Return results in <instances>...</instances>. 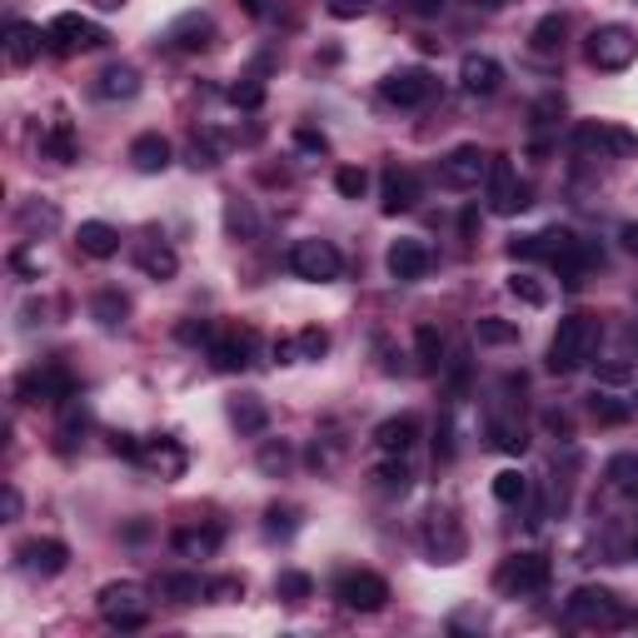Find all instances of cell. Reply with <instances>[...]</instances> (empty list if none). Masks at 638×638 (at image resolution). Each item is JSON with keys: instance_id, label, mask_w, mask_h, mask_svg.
<instances>
[{"instance_id": "obj_25", "label": "cell", "mask_w": 638, "mask_h": 638, "mask_svg": "<svg viewBox=\"0 0 638 638\" xmlns=\"http://www.w3.org/2000/svg\"><path fill=\"white\" fill-rule=\"evenodd\" d=\"M414 439H419V424H414L410 414H400V419H384L374 429V449H379V455H410Z\"/></svg>"}, {"instance_id": "obj_48", "label": "cell", "mask_w": 638, "mask_h": 638, "mask_svg": "<svg viewBox=\"0 0 638 638\" xmlns=\"http://www.w3.org/2000/svg\"><path fill=\"white\" fill-rule=\"evenodd\" d=\"M180 339H184V345H210V339H215V329H210L205 320H200V325H180Z\"/></svg>"}, {"instance_id": "obj_33", "label": "cell", "mask_w": 638, "mask_h": 638, "mask_svg": "<svg viewBox=\"0 0 638 638\" xmlns=\"http://www.w3.org/2000/svg\"><path fill=\"white\" fill-rule=\"evenodd\" d=\"M230 419L239 424V434H265L270 414H265V404L255 400V394H245V400H235V404H230Z\"/></svg>"}, {"instance_id": "obj_6", "label": "cell", "mask_w": 638, "mask_h": 638, "mask_svg": "<svg viewBox=\"0 0 638 638\" xmlns=\"http://www.w3.org/2000/svg\"><path fill=\"white\" fill-rule=\"evenodd\" d=\"M634 60H638V35L628 25H598V31H589V66L628 70Z\"/></svg>"}, {"instance_id": "obj_35", "label": "cell", "mask_w": 638, "mask_h": 638, "mask_svg": "<svg viewBox=\"0 0 638 638\" xmlns=\"http://www.w3.org/2000/svg\"><path fill=\"white\" fill-rule=\"evenodd\" d=\"M608 484H614L624 499H638V455L608 459Z\"/></svg>"}, {"instance_id": "obj_40", "label": "cell", "mask_w": 638, "mask_h": 638, "mask_svg": "<svg viewBox=\"0 0 638 638\" xmlns=\"http://www.w3.org/2000/svg\"><path fill=\"white\" fill-rule=\"evenodd\" d=\"M474 339H479V345H514V339H519V329L508 325V320H494V314H484V320L474 325Z\"/></svg>"}, {"instance_id": "obj_54", "label": "cell", "mask_w": 638, "mask_h": 638, "mask_svg": "<svg viewBox=\"0 0 638 638\" xmlns=\"http://www.w3.org/2000/svg\"><path fill=\"white\" fill-rule=\"evenodd\" d=\"M624 245H628V249H634V255H638V225H624Z\"/></svg>"}, {"instance_id": "obj_28", "label": "cell", "mask_w": 638, "mask_h": 638, "mask_svg": "<svg viewBox=\"0 0 638 638\" xmlns=\"http://www.w3.org/2000/svg\"><path fill=\"white\" fill-rule=\"evenodd\" d=\"M131 165L141 175H160L165 165H170V141H165V135H141V141L131 145Z\"/></svg>"}, {"instance_id": "obj_11", "label": "cell", "mask_w": 638, "mask_h": 638, "mask_svg": "<svg viewBox=\"0 0 638 638\" xmlns=\"http://www.w3.org/2000/svg\"><path fill=\"white\" fill-rule=\"evenodd\" d=\"M335 598L349 608V614H379V608L390 604V584L379 579V573H369V569H355V573H345L335 584Z\"/></svg>"}, {"instance_id": "obj_29", "label": "cell", "mask_w": 638, "mask_h": 638, "mask_svg": "<svg viewBox=\"0 0 638 638\" xmlns=\"http://www.w3.org/2000/svg\"><path fill=\"white\" fill-rule=\"evenodd\" d=\"M220 539H225V534H220L215 524H205V529H175V549H180L184 559H210V553L220 549Z\"/></svg>"}, {"instance_id": "obj_4", "label": "cell", "mask_w": 638, "mask_h": 638, "mask_svg": "<svg viewBox=\"0 0 638 638\" xmlns=\"http://www.w3.org/2000/svg\"><path fill=\"white\" fill-rule=\"evenodd\" d=\"M284 265L310 284H329V280L345 275V260H339V249L329 245V239H294L290 255H284Z\"/></svg>"}, {"instance_id": "obj_5", "label": "cell", "mask_w": 638, "mask_h": 638, "mask_svg": "<svg viewBox=\"0 0 638 638\" xmlns=\"http://www.w3.org/2000/svg\"><path fill=\"white\" fill-rule=\"evenodd\" d=\"M549 559L544 553H514V559L499 563L494 573V584L499 594H514V598H529V594H544L549 589Z\"/></svg>"}, {"instance_id": "obj_41", "label": "cell", "mask_w": 638, "mask_h": 638, "mask_svg": "<svg viewBox=\"0 0 638 638\" xmlns=\"http://www.w3.org/2000/svg\"><path fill=\"white\" fill-rule=\"evenodd\" d=\"M563 45V15H544L539 25H534V51L539 55H553Z\"/></svg>"}, {"instance_id": "obj_51", "label": "cell", "mask_w": 638, "mask_h": 638, "mask_svg": "<svg viewBox=\"0 0 638 638\" xmlns=\"http://www.w3.org/2000/svg\"><path fill=\"white\" fill-rule=\"evenodd\" d=\"M0 504H5V519H21V494H15L11 484H5V494H0Z\"/></svg>"}, {"instance_id": "obj_45", "label": "cell", "mask_w": 638, "mask_h": 638, "mask_svg": "<svg viewBox=\"0 0 638 638\" xmlns=\"http://www.w3.org/2000/svg\"><path fill=\"white\" fill-rule=\"evenodd\" d=\"M325 11L335 15V21H359V15L369 11V0H325Z\"/></svg>"}, {"instance_id": "obj_8", "label": "cell", "mask_w": 638, "mask_h": 638, "mask_svg": "<svg viewBox=\"0 0 638 638\" xmlns=\"http://www.w3.org/2000/svg\"><path fill=\"white\" fill-rule=\"evenodd\" d=\"M569 618L579 628H618L624 624V604H618L608 589L584 584V589H573L569 594Z\"/></svg>"}, {"instance_id": "obj_39", "label": "cell", "mask_w": 638, "mask_h": 638, "mask_svg": "<svg viewBox=\"0 0 638 638\" xmlns=\"http://www.w3.org/2000/svg\"><path fill=\"white\" fill-rule=\"evenodd\" d=\"M508 294H514V300H524L529 304V310H544V304H549V290H544L539 280H534V275H508Z\"/></svg>"}, {"instance_id": "obj_31", "label": "cell", "mask_w": 638, "mask_h": 638, "mask_svg": "<svg viewBox=\"0 0 638 638\" xmlns=\"http://www.w3.org/2000/svg\"><path fill=\"white\" fill-rule=\"evenodd\" d=\"M374 479H379V489H384V494H404L414 474H410V464H404V455H379Z\"/></svg>"}, {"instance_id": "obj_13", "label": "cell", "mask_w": 638, "mask_h": 638, "mask_svg": "<svg viewBox=\"0 0 638 638\" xmlns=\"http://www.w3.org/2000/svg\"><path fill=\"white\" fill-rule=\"evenodd\" d=\"M379 96L390 100V105H400V110H414V105H424V100L434 96V76H429V70H419V66H404V70H394V76H384Z\"/></svg>"}, {"instance_id": "obj_19", "label": "cell", "mask_w": 638, "mask_h": 638, "mask_svg": "<svg viewBox=\"0 0 638 638\" xmlns=\"http://www.w3.org/2000/svg\"><path fill=\"white\" fill-rule=\"evenodd\" d=\"M459 80H464V90L469 96H494L499 90V80H504V66H499L494 55H464L459 60Z\"/></svg>"}, {"instance_id": "obj_49", "label": "cell", "mask_w": 638, "mask_h": 638, "mask_svg": "<svg viewBox=\"0 0 638 638\" xmlns=\"http://www.w3.org/2000/svg\"><path fill=\"white\" fill-rule=\"evenodd\" d=\"M21 220H25V225H45V230H51V225H55V220H60V215H55L51 205H31V210H25Z\"/></svg>"}, {"instance_id": "obj_32", "label": "cell", "mask_w": 638, "mask_h": 638, "mask_svg": "<svg viewBox=\"0 0 638 638\" xmlns=\"http://www.w3.org/2000/svg\"><path fill=\"white\" fill-rule=\"evenodd\" d=\"M90 314H96L100 325L115 329V325H125V314H131V300H125L120 290H100L96 300H90Z\"/></svg>"}, {"instance_id": "obj_30", "label": "cell", "mask_w": 638, "mask_h": 638, "mask_svg": "<svg viewBox=\"0 0 638 638\" xmlns=\"http://www.w3.org/2000/svg\"><path fill=\"white\" fill-rule=\"evenodd\" d=\"M160 589L175 598V604H200V598L210 594V584L200 579V573H165Z\"/></svg>"}, {"instance_id": "obj_15", "label": "cell", "mask_w": 638, "mask_h": 638, "mask_svg": "<svg viewBox=\"0 0 638 638\" xmlns=\"http://www.w3.org/2000/svg\"><path fill=\"white\" fill-rule=\"evenodd\" d=\"M210 359H215V369H225V374L245 369L249 359H255V329H215Z\"/></svg>"}, {"instance_id": "obj_9", "label": "cell", "mask_w": 638, "mask_h": 638, "mask_svg": "<svg viewBox=\"0 0 638 638\" xmlns=\"http://www.w3.org/2000/svg\"><path fill=\"white\" fill-rule=\"evenodd\" d=\"M45 45H51L55 55H80V51H100L105 45V31H100L96 21H86V15H55L51 25H45Z\"/></svg>"}, {"instance_id": "obj_14", "label": "cell", "mask_w": 638, "mask_h": 638, "mask_svg": "<svg viewBox=\"0 0 638 638\" xmlns=\"http://www.w3.org/2000/svg\"><path fill=\"white\" fill-rule=\"evenodd\" d=\"M70 394H76V379H70L60 365H45V369H35V374L21 379L25 404H66Z\"/></svg>"}, {"instance_id": "obj_2", "label": "cell", "mask_w": 638, "mask_h": 638, "mask_svg": "<svg viewBox=\"0 0 638 638\" xmlns=\"http://www.w3.org/2000/svg\"><path fill=\"white\" fill-rule=\"evenodd\" d=\"M514 260H549L569 270V284H579V239L569 230H539V235H524L508 245Z\"/></svg>"}, {"instance_id": "obj_34", "label": "cell", "mask_w": 638, "mask_h": 638, "mask_svg": "<svg viewBox=\"0 0 638 638\" xmlns=\"http://www.w3.org/2000/svg\"><path fill=\"white\" fill-rule=\"evenodd\" d=\"M41 150L55 155V160H76V131H70V120H55L51 131L41 135Z\"/></svg>"}, {"instance_id": "obj_3", "label": "cell", "mask_w": 638, "mask_h": 638, "mask_svg": "<svg viewBox=\"0 0 638 638\" xmlns=\"http://www.w3.org/2000/svg\"><path fill=\"white\" fill-rule=\"evenodd\" d=\"M96 608H100V618L115 624V628H141L145 618H150V598H145V589L135 584V579H115V584H105L100 598H96Z\"/></svg>"}, {"instance_id": "obj_7", "label": "cell", "mask_w": 638, "mask_h": 638, "mask_svg": "<svg viewBox=\"0 0 638 638\" xmlns=\"http://www.w3.org/2000/svg\"><path fill=\"white\" fill-rule=\"evenodd\" d=\"M573 145L584 155H598V160H624V155L638 150V135L624 131V125H608V120H584L573 131Z\"/></svg>"}, {"instance_id": "obj_37", "label": "cell", "mask_w": 638, "mask_h": 638, "mask_svg": "<svg viewBox=\"0 0 638 638\" xmlns=\"http://www.w3.org/2000/svg\"><path fill=\"white\" fill-rule=\"evenodd\" d=\"M589 414H594L598 424H628V419H634V410H628V404L618 400V394H604V390H598L594 400H589Z\"/></svg>"}, {"instance_id": "obj_23", "label": "cell", "mask_w": 638, "mask_h": 638, "mask_svg": "<svg viewBox=\"0 0 638 638\" xmlns=\"http://www.w3.org/2000/svg\"><path fill=\"white\" fill-rule=\"evenodd\" d=\"M329 349V335L320 325H304L294 339H280L275 345V355H280V365H300V359H320Z\"/></svg>"}, {"instance_id": "obj_17", "label": "cell", "mask_w": 638, "mask_h": 638, "mask_svg": "<svg viewBox=\"0 0 638 638\" xmlns=\"http://www.w3.org/2000/svg\"><path fill=\"white\" fill-rule=\"evenodd\" d=\"M384 265H390V275L400 284H414L429 275V249H424V239H394L390 255H384Z\"/></svg>"}, {"instance_id": "obj_12", "label": "cell", "mask_w": 638, "mask_h": 638, "mask_svg": "<svg viewBox=\"0 0 638 638\" xmlns=\"http://www.w3.org/2000/svg\"><path fill=\"white\" fill-rule=\"evenodd\" d=\"M439 180L449 190H479L489 180V155L479 145H455V150L439 160Z\"/></svg>"}, {"instance_id": "obj_36", "label": "cell", "mask_w": 638, "mask_h": 638, "mask_svg": "<svg viewBox=\"0 0 638 638\" xmlns=\"http://www.w3.org/2000/svg\"><path fill=\"white\" fill-rule=\"evenodd\" d=\"M494 499H499V504H524V499H529V479H524L519 469H499V474H494Z\"/></svg>"}, {"instance_id": "obj_10", "label": "cell", "mask_w": 638, "mask_h": 638, "mask_svg": "<svg viewBox=\"0 0 638 638\" xmlns=\"http://www.w3.org/2000/svg\"><path fill=\"white\" fill-rule=\"evenodd\" d=\"M489 210L494 215H519L524 205H529V184L514 180V165H508V155H489Z\"/></svg>"}, {"instance_id": "obj_44", "label": "cell", "mask_w": 638, "mask_h": 638, "mask_svg": "<svg viewBox=\"0 0 638 638\" xmlns=\"http://www.w3.org/2000/svg\"><path fill=\"white\" fill-rule=\"evenodd\" d=\"M275 594L290 598V604H300V598H310V579L304 573H280V584H275Z\"/></svg>"}, {"instance_id": "obj_42", "label": "cell", "mask_w": 638, "mask_h": 638, "mask_svg": "<svg viewBox=\"0 0 638 638\" xmlns=\"http://www.w3.org/2000/svg\"><path fill=\"white\" fill-rule=\"evenodd\" d=\"M489 439H494V449H504V455H524V429H514V424H504V419H494L489 424Z\"/></svg>"}, {"instance_id": "obj_26", "label": "cell", "mask_w": 638, "mask_h": 638, "mask_svg": "<svg viewBox=\"0 0 638 638\" xmlns=\"http://www.w3.org/2000/svg\"><path fill=\"white\" fill-rule=\"evenodd\" d=\"M96 96L100 100H135L141 96V70L135 66H105L96 76Z\"/></svg>"}, {"instance_id": "obj_22", "label": "cell", "mask_w": 638, "mask_h": 638, "mask_svg": "<svg viewBox=\"0 0 638 638\" xmlns=\"http://www.w3.org/2000/svg\"><path fill=\"white\" fill-rule=\"evenodd\" d=\"M76 245L90 260H110V255H120V230L105 225V220H86V225L76 230Z\"/></svg>"}, {"instance_id": "obj_47", "label": "cell", "mask_w": 638, "mask_h": 638, "mask_svg": "<svg viewBox=\"0 0 638 638\" xmlns=\"http://www.w3.org/2000/svg\"><path fill=\"white\" fill-rule=\"evenodd\" d=\"M284 464H290V449H284V444H265V449H260V469H270V474H275V469H284Z\"/></svg>"}, {"instance_id": "obj_38", "label": "cell", "mask_w": 638, "mask_h": 638, "mask_svg": "<svg viewBox=\"0 0 638 638\" xmlns=\"http://www.w3.org/2000/svg\"><path fill=\"white\" fill-rule=\"evenodd\" d=\"M414 349H419V365L424 369H439L444 365V335L434 325H419L414 329Z\"/></svg>"}, {"instance_id": "obj_53", "label": "cell", "mask_w": 638, "mask_h": 638, "mask_svg": "<svg viewBox=\"0 0 638 638\" xmlns=\"http://www.w3.org/2000/svg\"><path fill=\"white\" fill-rule=\"evenodd\" d=\"M239 5H245L249 15H265V11H270V0H239Z\"/></svg>"}, {"instance_id": "obj_27", "label": "cell", "mask_w": 638, "mask_h": 638, "mask_svg": "<svg viewBox=\"0 0 638 638\" xmlns=\"http://www.w3.org/2000/svg\"><path fill=\"white\" fill-rule=\"evenodd\" d=\"M135 265H141L145 280H160V284L180 275V255H175L170 245H160V239H155V245H145L141 255H135Z\"/></svg>"}, {"instance_id": "obj_55", "label": "cell", "mask_w": 638, "mask_h": 638, "mask_svg": "<svg viewBox=\"0 0 638 638\" xmlns=\"http://www.w3.org/2000/svg\"><path fill=\"white\" fill-rule=\"evenodd\" d=\"M96 11H125V0H96Z\"/></svg>"}, {"instance_id": "obj_24", "label": "cell", "mask_w": 638, "mask_h": 638, "mask_svg": "<svg viewBox=\"0 0 638 638\" xmlns=\"http://www.w3.org/2000/svg\"><path fill=\"white\" fill-rule=\"evenodd\" d=\"M41 45H45L41 25H31V21L5 25V55H11V66H31L35 55H41Z\"/></svg>"}, {"instance_id": "obj_20", "label": "cell", "mask_w": 638, "mask_h": 638, "mask_svg": "<svg viewBox=\"0 0 638 638\" xmlns=\"http://www.w3.org/2000/svg\"><path fill=\"white\" fill-rule=\"evenodd\" d=\"M135 464L155 469L160 479H180L184 474V449L175 439H145L141 455H135Z\"/></svg>"}, {"instance_id": "obj_52", "label": "cell", "mask_w": 638, "mask_h": 638, "mask_svg": "<svg viewBox=\"0 0 638 638\" xmlns=\"http://www.w3.org/2000/svg\"><path fill=\"white\" fill-rule=\"evenodd\" d=\"M410 11H414V15H439V11H444V0H410Z\"/></svg>"}, {"instance_id": "obj_18", "label": "cell", "mask_w": 638, "mask_h": 638, "mask_svg": "<svg viewBox=\"0 0 638 638\" xmlns=\"http://www.w3.org/2000/svg\"><path fill=\"white\" fill-rule=\"evenodd\" d=\"M70 563V549L60 539H25L21 544V569L41 573V579H55V573Z\"/></svg>"}, {"instance_id": "obj_46", "label": "cell", "mask_w": 638, "mask_h": 638, "mask_svg": "<svg viewBox=\"0 0 638 638\" xmlns=\"http://www.w3.org/2000/svg\"><path fill=\"white\" fill-rule=\"evenodd\" d=\"M230 100H235V105H245V110H255L265 100V86H255V80H245V86H230Z\"/></svg>"}, {"instance_id": "obj_50", "label": "cell", "mask_w": 638, "mask_h": 638, "mask_svg": "<svg viewBox=\"0 0 638 638\" xmlns=\"http://www.w3.org/2000/svg\"><path fill=\"white\" fill-rule=\"evenodd\" d=\"M294 514H290V508H270V524H265V529H270V534H290L294 529Z\"/></svg>"}, {"instance_id": "obj_16", "label": "cell", "mask_w": 638, "mask_h": 638, "mask_svg": "<svg viewBox=\"0 0 638 638\" xmlns=\"http://www.w3.org/2000/svg\"><path fill=\"white\" fill-rule=\"evenodd\" d=\"M424 544H429L434 563H455L459 553H464V529H459L455 514H429V524H424Z\"/></svg>"}, {"instance_id": "obj_43", "label": "cell", "mask_w": 638, "mask_h": 638, "mask_svg": "<svg viewBox=\"0 0 638 638\" xmlns=\"http://www.w3.org/2000/svg\"><path fill=\"white\" fill-rule=\"evenodd\" d=\"M335 190H339L345 200H359V195L369 190V175H365V170H355V165H345V170L335 175Z\"/></svg>"}, {"instance_id": "obj_1", "label": "cell", "mask_w": 638, "mask_h": 638, "mask_svg": "<svg viewBox=\"0 0 638 638\" xmlns=\"http://www.w3.org/2000/svg\"><path fill=\"white\" fill-rule=\"evenodd\" d=\"M594 349H598V320L594 314H569V320H559V329L549 339V369L553 374H573V369H584L594 359Z\"/></svg>"}, {"instance_id": "obj_21", "label": "cell", "mask_w": 638, "mask_h": 638, "mask_svg": "<svg viewBox=\"0 0 638 638\" xmlns=\"http://www.w3.org/2000/svg\"><path fill=\"white\" fill-rule=\"evenodd\" d=\"M419 205V180L414 170H384V215H404V210Z\"/></svg>"}]
</instances>
